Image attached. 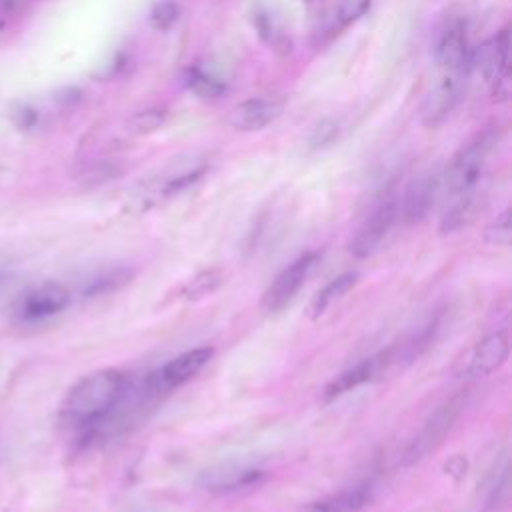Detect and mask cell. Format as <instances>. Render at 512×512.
Wrapping results in <instances>:
<instances>
[{"label": "cell", "mask_w": 512, "mask_h": 512, "mask_svg": "<svg viewBox=\"0 0 512 512\" xmlns=\"http://www.w3.org/2000/svg\"><path fill=\"white\" fill-rule=\"evenodd\" d=\"M10 282V272H6L4 268H0V292L4 290V286Z\"/></svg>", "instance_id": "obj_33"}, {"label": "cell", "mask_w": 512, "mask_h": 512, "mask_svg": "<svg viewBox=\"0 0 512 512\" xmlns=\"http://www.w3.org/2000/svg\"><path fill=\"white\" fill-rule=\"evenodd\" d=\"M22 6V0H0V16L8 18L12 14H16Z\"/></svg>", "instance_id": "obj_32"}, {"label": "cell", "mask_w": 512, "mask_h": 512, "mask_svg": "<svg viewBox=\"0 0 512 512\" xmlns=\"http://www.w3.org/2000/svg\"><path fill=\"white\" fill-rule=\"evenodd\" d=\"M492 144H494V132L486 130L456 152V156L452 158V162L444 172V184L450 194L462 196L472 192V188L480 178L482 166L486 162V156Z\"/></svg>", "instance_id": "obj_2"}, {"label": "cell", "mask_w": 512, "mask_h": 512, "mask_svg": "<svg viewBox=\"0 0 512 512\" xmlns=\"http://www.w3.org/2000/svg\"><path fill=\"white\" fill-rule=\"evenodd\" d=\"M70 302V292L60 282H44L26 292L18 304V316L24 322L46 320L62 312Z\"/></svg>", "instance_id": "obj_8"}, {"label": "cell", "mask_w": 512, "mask_h": 512, "mask_svg": "<svg viewBox=\"0 0 512 512\" xmlns=\"http://www.w3.org/2000/svg\"><path fill=\"white\" fill-rule=\"evenodd\" d=\"M80 100V90L78 88H64L62 92L56 94V102L64 104V106H70L74 102Z\"/></svg>", "instance_id": "obj_31"}, {"label": "cell", "mask_w": 512, "mask_h": 512, "mask_svg": "<svg viewBox=\"0 0 512 512\" xmlns=\"http://www.w3.org/2000/svg\"><path fill=\"white\" fill-rule=\"evenodd\" d=\"M36 120H38V114L28 106H24L16 112V122L20 128H32L36 124Z\"/></svg>", "instance_id": "obj_30"}, {"label": "cell", "mask_w": 512, "mask_h": 512, "mask_svg": "<svg viewBox=\"0 0 512 512\" xmlns=\"http://www.w3.org/2000/svg\"><path fill=\"white\" fill-rule=\"evenodd\" d=\"M464 406H466V398L462 394H456V396L444 400L434 412H430V416L424 420L420 432L408 444V448L404 452V462L414 464V462H420L430 452H434L444 442L446 434L452 430V426L458 420Z\"/></svg>", "instance_id": "obj_3"}, {"label": "cell", "mask_w": 512, "mask_h": 512, "mask_svg": "<svg viewBox=\"0 0 512 512\" xmlns=\"http://www.w3.org/2000/svg\"><path fill=\"white\" fill-rule=\"evenodd\" d=\"M436 62L454 74H462L470 66V48L464 22H450L438 36Z\"/></svg>", "instance_id": "obj_12"}, {"label": "cell", "mask_w": 512, "mask_h": 512, "mask_svg": "<svg viewBox=\"0 0 512 512\" xmlns=\"http://www.w3.org/2000/svg\"><path fill=\"white\" fill-rule=\"evenodd\" d=\"M122 174V166L118 162H110V160H100V162H94L90 166H86L80 174V180L90 184V186H98V184H104L108 180H114Z\"/></svg>", "instance_id": "obj_24"}, {"label": "cell", "mask_w": 512, "mask_h": 512, "mask_svg": "<svg viewBox=\"0 0 512 512\" xmlns=\"http://www.w3.org/2000/svg\"><path fill=\"white\" fill-rule=\"evenodd\" d=\"M264 478V472L252 466H218L210 468L200 474L198 484L206 490H218V492H230L238 488H248L258 484Z\"/></svg>", "instance_id": "obj_15"}, {"label": "cell", "mask_w": 512, "mask_h": 512, "mask_svg": "<svg viewBox=\"0 0 512 512\" xmlns=\"http://www.w3.org/2000/svg\"><path fill=\"white\" fill-rule=\"evenodd\" d=\"M254 28H256V32H258V36H260L264 42H268V44H276L278 38H280L278 28H276V24H274V18H272L268 12H264V10H258V12L254 14Z\"/></svg>", "instance_id": "obj_29"}, {"label": "cell", "mask_w": 512, "mask_h": 512, "mask_svg": "<svg viewBox=\"0 0 512 512\" xmlns=\"http://www.w3.org/2000/svg\"><path fill=\"white\" fill-rule=\"evenodd\" d=\"M130 278H132V272L128 268L106 270V272L94 276L92 280H88V284L84 286V294L86 296H98V294L112 292V290L120 288L122 284H126Z\"/></svg>", "instance_id": "obj_22"}, {"label": "cell", "mask_w": 512, "mask_h": 512, "mask_svg": "<svg viewBox=\"0 0 512 512\" xmlns=\"http://www.w3.org/2000/svg\"><path fill=\"white\" fill-rule=\"evenodd\" d=\"M438 184H440V178L436 172H424L408 184L402 198V206L398 208L402 210V218L408 224H416L426 218V214L434 206Z\"/></svg>", "instance_id": "obj_13"}, {"label": "cell", "mask_w": 512, "mask_h": 512, "mask_svg": "<svg viewBox=\"0 0 512 512\" xmlns=\"http://www.w3.org/2000/svg\"><path fill=\"white\" fill-rule=\"evenodd\" d=\"M338 136H340V124L332 118H322L312 128L310 138H308V146L312 150H322V148L334 144L338 140Z\"/></svg>", "instance_id": "obj_25"}, {"label": "cell", "mask_w": 512, "mask_h": 512, "mask_svg": "<svg viewBox=\"0 0 512 512\" xmlns=\"http://www.w3.org/2000/svg\"><path fill=\"white\" fill-rule=\"evenodd\" d=\"M474 214H476V198L470 192L458 196V200L444 212L440 220V226H438L440 234H454L462 230L474 220Z\"/></svg>", "instance_id": "obj_19"}, {"label": "cell", "mask_w": 512, "mask_h": 512, "mask_svg": "<svg viewBox=\"0 0 512 512\" xmlns=\"http://www.w3.org/2000/svg\"><path fill=\"white\" fill-rule=\"evenodd\" d=\"M462 74H450L442 78L424 98L420 106V120L426 128H438L454 110L462 90Z\"/></svg>", "instance_id": "obj_9"}, {"label": "cell", "mask_w": 512, "mask_h": 512, "mask_svg": "<svg viewBox=\"0 0 512 512\" xmlns=\"http://www.w3.org/2000/svg\"><path fill=\"white\" fill-rule=\"evenodd\" d=\"M510 356V338H508V330H496L492 334H488L486 338H482L470 358H468V366H466V374L470 376H488L496 370H500L506 360Z\"/></svg>", "instance_id": "obj_10"}, {"label": "cell", "mask_w": 512, "mask_h": 512, "mask_svg": "<svg viewBox=\"0 0 512 512\" xmlns=\"http://www.w3.org/2000/svg\"><path fill=\"white\" fill-rule=\"evenodd\" d=\"M318 260H320V252H304L296 260H292L288 266H284L264 290L262 308L270 314L284 310L300 292V288L304 286L306 278L310 276Z\"/></svg>", "instance_id": "obj_4"}, {"label": "cell", "mask_w": 512, "mask_h": 512, "mask_svg": "<svg viewBox=\"0 0 512 512\" xmlns=\"http://www.w3.org/2000/svg\"><path fill=\"white\" fill-rule=\"evenodd\" d=\"M512 236V226H510V210H504L502 214L492 220L484 232V240L492 246H508Z\"/></svg>", "instance_id": "obj_26"}, {"label": "cell", "mask_w": 512, "mask_h": 512, "mask_svg": "<svg viewBox=\"0 0 512 512\" xmlns=\"http://www.w3.org/2000/svg\"><path fill=\"white\" fill-rule=\"evenodd\" d=\"M372 492L374 484L370 480H362L336 494L306 504L302 512H358L370 502Z\"/></svg>", "instance_id": "obj_16"}, {"label": "cell", "mask_w": 512, "mask_h": 512, "mask_svg": "<svg viewBox=\"0 0 512 512\" xmlns=\"http://www.w3.org/2000/svg\"><path fill=\"white\" fill-rule=\"evenodd\" d=\"M370 8V0H340L338 4V24L340 26H348L352 22H356L358 18H362L366 14V10Z\"/></svg>", "instance_id": "obj_28"}, {"label": "cell", "mask_w": 512, "mask_h": 512, "mask_svg": "<svg viewBox=\"0 0 512 512\" xmlns=\"http://www.w3.org/2000/svg\"><path fill=\"white\" fill-rule=\"evenodd\" d=\"M394 362V350H384V352H378L370 358H364L360 360L358 364H354L352 368L340 372L336 378H332L324 390H322V402H332L336 398H340L342 394L374 380L378 374H382L386 370L388 364Z\"/></svg>", "instance_id": "obj_7"}, {"label": "cell", "mask_w": 512, "mask_h": 512, "mask_svg": "<svg viewBox=\"0 0 512 512\" xmlns=\"http://www.w3.org/2000/svg\"><path fill=\"white\" fill-rule=\"evenodd\" d=\"M356 284H358V272H344V274L332 278L310 300L308 316L310 318H320L334 302H338L344 294H348Z\"/></svg>", "instance_id": "obj_17"}, {"label": "cell", "mask_w": 512, "mask_h": 512, "mask_svg": "<svg viewBox=\"0 0 512 512\" xmlns=\"http://www.w3.org/2000/svg\"><path fill=\"white\" fill-rule=\"evenodd\" d=\"M304 2H308V4H314V2H320V0H304Z\"/></svg>", "instance_id": "obj_34"}, {"label": "cell", "mask_w": 512, "mask_h": 512, "mask_svg": "<svg viewBox=\"0 0 512 512\" xmlns=\"http://www.w3.org/2000/svg\"><path fill=\"white\" fill-rule=\"evenodd\" d=\"M470 66H476L488 82L510 72V36L502 30L478 48L470 50Z\"/></svg>", "instance_id": "obj_11"}, {"label": "cell", "mask_w": 512, "mask_h": 512, "mask_svg": "<svg viewBox=\"0 0 512 512\" xmlns=\"http://www.w3.org/2000/svg\"><path fill=\"white\" fill-rule=\"evenodd\" d=\"M182 82L184 86L196 94L198 98H206V100H214V98H220L224 92H226V84L216 78L214 74L210 72H204L202 68H188L182 76Z\"/></svg>", "instance_id": "obj_20"}, {"label": "cell", "mask_w": 512, "mask_h": 512, "mask_svg": "<svg viewBox=\"0 0 512 512\" xmlns=\"http://www.w3.org/2000/svg\"><path fill=\"white\" fill-rule=\"evenodd\" d=\"M226 282V274L220 268H206L194 274L190 280L184 282L178 296L182 300H200L212 292H216Z\"/></svg>", "instance_id": "obj_18"}, {"label": "cell", "mask_w": 512, "mask_h": 512, "mask_svg": "<svg viewBox=\"0 0 512 512\" xmlns=\"http://www.w3.org/2000/svg\"><path fill=\"white\" fill-rule=\"evenodd\" d=\"M396 216H398L396 198L382 200L370 212V216L364 220V224L358 228V232L354 234V238L350 242L352 256H356V258L372 256L380 248V244L386 238V234L390 232V228L394 226Z\"/></svg>", "instance_id": "obj_6"}, {"label": "cell", "mask_w": 512, "mask_h": 512, "mask_svg": "<svg viewBox=\"0 0 512 512\" xmlns=\"http://www.w3.org/2000/svg\"><path fill=\"white\" fill-rule=\"evenodd\" d=\"M510 494V476H508V462L506 458L502 460L500 466L490 474L484 486V506L488 510H498L506 506Z\"/></svg>", "instance_id": "obj_21"}, {"label": "cell", "mask_w": 512, "mask_h": 512, "mask_svg": "<svg viewBox=\"0 0 512 512\" xmlns=\"http://www.w3.org/2000/svg\"><path fill=\"white\" fill-rule=\"evenodd\" d=\"M166 120H168V112L164 108H146L130 116L126 126L132 134L142 136V134H152L160 130L166 124Z\"/></svg>", "instance_id": "obj_23"}, {"label": "cell", "mask_w": 512, "mask_h": 512, "mask_svg": "<svg viewBox=\"0 0 512 512\" xmlns=\"http://www.w3.org/2000/svg\"><path fill=\"white\" fill-rule=\"evenodd\" d=\"M126 392L128 378L122 370L90 372L68 390L60 404V422L80 440H92L104 432Z\"/></svg>", "instance_id": "obj_1"}, {"label": "cell", "mask_w": 512, "mask_h": 512, "mask_svg": "<svg viewBox=\"0 0 512 512\" xmlns=\"http://www.w3.org/2000/svg\"><path fill=\"white\" fill-rule=\"evenodd\" d=\"M282 110V104L264 98H250L236 104L228 114V124L240 132H254L268 126Z\"/></svg>", "instance_id": "obj_14"}, {"label": "cell", "mask_w": 512, "mask_h": 512, "mask_svg": "<svg viewBox=\"0 0 512 512\" xmlns=\"http://www.w3.org/2000/svg\"><path fill=\"white\" fill-rule=\"evenodd\" d=\"M180 8L174 0H162L158 2L150 12V22L156 30H170L178 20Z\"/></svg>", "instance_id": "obj_27"}, {"label": "cell", "mask_w": 512, "mask_h": 512, "mask_svg": "<svg viewBox=\"0 0 512 512\" xmlns=\"http://www.w3.org/2000/svg\"><path fill=\"white\" fill-rule=\"evenodd\" d=\"M212 354H214L212 346H196L192 350L178 354L176 358L166 362L160 370H156L150 376V380H148L150 390L152 392H168V390L184 386L196 374L202 372V368L210 362Z\"/></svg>", "instance_id": "obj_5"}]
</instances>
